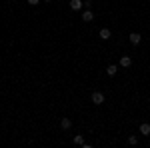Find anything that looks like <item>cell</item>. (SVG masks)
<instances>
[{
  "instance_id": "7a4b0ae2",
  "label": "cell",
  "mask_w": 150,
  "mask_h": 148,
  "mask_svg": "<svg viewBox=\"0 0 150 148\" xmlns=\"http://www.w3.org/2000/svg\"><path fill=\"white\" fill-rule=\"evenodd\" d=\"M128 40H130V44H132V46H138L140 42H142V36H140V32H130Z\"/></svg>"
},
{
  "instance_id": "7c38bea8",
  "label": "cell",
  "mask_w": 150,
  "mask_h": 148,
  "mask_svg": "<svg viewBox=\"0 0 150 148\" xmlns=\"http://www.w3.org/2000/svg\"><path fill=\"white\" fill-rule=\"evenodd\" d=\"M28 4H30V6H38V4H40V0H28Z\"/></svg>"
},
{
  "instance_id": "52a82bcc",
  "label": "cell",
  "mask_w": 150,
  "mask_h": 148,
  "mask_svg": "<svg viewBox=\"0 0 150 148\" xmlns=\"http://www.w3.org/2000/svg\"><path fill=\"white\" fill-rule=\"evenodd\" d=\"M60 128L62 130H70L72 128V120L70 118H60Z\"/></svg>"
},
{
  "instance_id": "4fadbf2b",
  "label": "cell",
  "mask_w": 150,
  "mask_h": 148,
  "mask_svg": "<svg viewBox=\"0 0 150 148\" xmlns=\"http://www.w3.org/2000/svg\"><path fill=\"white\" fill-rule=\"evenodd\" d=\"M84 8H92V0H86L84 2Z\"/></svg>"
},
{
  "instance_id": "5bb4252c",
  "label": "cell",
  "mask_w": 150,
  "mask_h": 148,
  "mask_svg": "<svg viewBox=\"0 0 150 148\" xmlns=\"http://www.w3.org/2000/svg\"><path fill=\"white\" fill-rule=\"evenodd\" d=\"M42 2H46V4H48V2H52V0H42Z\"/></svg>"
},
{
  "instance_id": "ba28073f",
  "label": "cell",
  "mask_w": 150,
  "mask_h": 148,
  "mask_svg": "<svg viewBox=\"0 0 150 148\" xmlns=\"http://www.w3.org/2000/svg\"><path fill=\"white\" fill-rule=\"evenodd\" d=\"M140 134L142 136H150V122H142L140 124Z\"/></svg>"
},
{
  "instance_id": "9c48e42d",
  "label": "cell",
  "mask_w": 150,
  "mask_h": 148,
  "mask_svg": "<svg viewBox=\"0 0 150 148\" xmlns=\"http://www.w3.org/2000/svg\"><path fill=\"white\" fill-rule=\"evenodd\" d=\"M106 74H108V76H116V74H118V66H116V64H108V66H106Z\"/></svg>"
},
{
  "instance_id": "8992f818",
  "label": "cell",
  "mask_w": 150,
  "mask_h": 148,
  "mask_svg": "<svg viewBox=\"0 0 150 148\" xmlns=\"http://www.w3.org/2000/svg\"><path fill=\"white\" fill-rule=\"evenodd\" d=\"M118 64H120V68H130V66H132V58L130 56H122Z\"/></svg>"
},
{
  "instance_id": "5b68a950",
  "label": "cell",
  "mask_w": 150,
  "mask_h": 148,
  "mask_svg": "<svg viewBox=\"0 0 150 148\" xmlns=\"http://www.w3.org/2000/svg\"><path fill=\"white\" fill-rule=\"evenodd\" d=\"M98 36H100L102 40H110V36H112V30L104 26V28H100V32H98Z\"/></svg>"
},
{
  "instance_id": "8fae6325",
  "label": "cell",
  "mask_w": 150,
  "mask_h": 148,
  "mask_svg": "<svg viewBox=\"0 0 150 148\" xmlns=\"http://www.w3.org/2000/svg\"><path fill=\"white\" fill-rule=\"evenodd\" d=\"M128 144L136 146V144H138V136H136V134H130V136H128Z\"/></svg>"
},
{
  "instance_id": "277c9868",
  "label": "cell",
  "mask_w": 150,
  "mask_h": 148,
  "mask_svg": "<svg viewBox=\"0 0 150 148\" xmlns=\"http://www.w3.org/2000/svg\"><path fill=\"white\" fill-rule=\"evenodd\" d=\"M82 20H84V22H92L94 20V12L90 10V8H84V10H82Z\"/></svg>"
},
{
  "instance_id": "30bf717a",
  "label": "cell",
  "mask_w": 150,
  "mask_h": 148,
  "mask_svg": "<svg viewBox=\"0 0 150 148\" xmlns=\"http://www.w3.org/2000/svg\"><path fill=\"white\" fill-rule=\"evenodd\" d=\"M72 142H74V144H78V146H84V144H86V140H84L82 134H76V136L72 138Z\"/></svg>"
},
{
  "instance_id": "3957f363",
  "label": "cell",
  "mask_w": 150,
  "mask_h": 148,
  "mask_svg": "<svg viewBox=\"0 0 150 148\" xmlns=\"http://www.w3.org/2000/svg\"><path fill=\"white\" fill-rule=\"evenodd\" d=\"M70 10H74V12L84 10V2L82 0H70Z\"/></svg>"
},
{
  "instance_id": "6da1fadb",
  "label": "cell",
  "mask_w": 150,
  "mask_h": 148,
  "mask_svg": "<svg viewBox=\"0 0 150 148\" xmlns=\"http://www.w3.org/2000/svg\"><path fill=\"white\" fill-rule=\"evenodd\" d=\"M104 100H106V96H104V92H100V90H94L92 94H90V102L96 104V106H102Z\"/></svg>"
}]
</instances>
